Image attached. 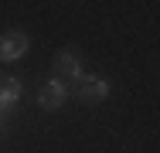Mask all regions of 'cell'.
I'll return each mask as SVG.
<instances>
[{
    "label": "cell",
    "mask_w": 160,
    "mask_h": 153,
    "mask_svg": "<svg viewBox=\"0 0 160 153\" xmlns=\"http://www.w3.org/2000/svg\"><path fill=\"white\" fill-rule=\"evenodd\" d=\"M72 95H75L78 102H85V106H99V102H106V99L112 95V85H109L106 78H99V75H85L82 82L72 85Z\"/></svg>",
    "instance_id": "obj_1"
},
{
    "label": "cell",
    "mask_w": 160,
    "mask_h": 153,
    "mask_svg": "<svg viewBox=\"0 0 160 153\" xmlns=\"http://www.w3.org/2000/svg\"><path fill=\"white\" fill-rule=\"evenodd\" d=\"M72 99V89H68V82L65 78H48L44 85H41V92H38V106L44 109V112H55V109H62L65 102Z\"/></svg>",
    "instance_id": "obj_2"
},
{
    "label": "cell",
    "mask_w": 160,
    "mask_h": 153,
    "mask_svg": "<svg viewBox=\"0 0 160 153\" xmlns=\"http://www.w3.org/2000/svg\"><path fill=\"white\" fill-rule=\"evenodd\" d=\"M55 72H58V78H65V82H68V89L89 75L75 48H65V51H58V55H55Z\"/></svg>",
    "instance_id": "obj_3"
},
{
    "label": "cell",
    "mask_w": 160,
    "mask_h": 153,
    "mask_svg": "<svg viewBox=\"0 0 160 153\" xmlns=\"http://www.w3.org/2000/svg\"><path fill=\"white\" fill-rule=\"evenodd\" d=\"M28 51H31V37H28L24 31H3V34H0V61H3V65L21 61Z\"/></svg>",
    "instance_id": "obj_4"
},
{
    "label": "cell",
    "mask_w": 160,
    "mask_h": 153,
    "mask_svg": "<svg viewBox=\"0 0 160 153\" xmlns=\"http://www.w3.org/2000/svg\"><path fill=\"white\" fill-rule=\"evenodd\" d=\"M21 95H24V85L17 78H0V112L10 119L14 109L21 106Z\"/></svg>",
    "instance_id": "obj_5"
},
{
    "label": "cell",
    "mask_w": 160,
    "mask_h": 153,
    "mask_svg": "<svg viewBox=\"0 0 160 153\" xmlns=\"http://www.w3.org/2000/svg\"><path fill=\"white\" fill-rule=\"evenodd\" d=\"M3 126H7V116H3V112H0V133H3Z\"/></svg>",
    "instance_id": "obj_6"
}]
</instances>
